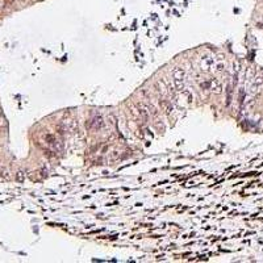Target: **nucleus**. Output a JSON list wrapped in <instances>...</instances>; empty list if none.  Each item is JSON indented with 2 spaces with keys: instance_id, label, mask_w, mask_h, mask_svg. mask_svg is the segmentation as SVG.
<instances>
[{
  "instance_id": "nucleus-1",
  "label": "nucleus",
  "mask_w": 263,
  "mask_h": 263,
  "mask_svg": "<svg viewBox=\"0 0 263 263\" xmlns=\"http://www.w3.org/2000/svg\"><path fill=\"white\" fill-rule=\"evenodd\" d=\"M186 72L183 69L180 67H175L172 70V79H174V84H175L176 90L183 91L184 90V80H186Z\"/></svg>"
},
{
  "instance_id": "nucleus-2",
  "label": "nucleus",
  "mask_w": 263,
  "mask_h": 263,
  "mask_svg": "<svg viewBox=\"0 0 263 263\" xmlns=\"http://www.w3.org/2000/svg\"><path fill=\"white\" fill-rule=\"evenodd\" d=\"M213 63H215V59L210 57H201V59H200L201 69H203L204 71H209V69L213 66Z\"/></svg>"
},
{
  "instance_id": "nucleus-3",
  "label": "nucleus",
  "mask_w": 263,
  "mask_h": 263,
  "mask_svg": "<svg viewBox=\"0 0 263 263\" xmlns=\"http://www.w3.org/2000/svg\"><path fill=\"white\" fill-rule=\"evenodd\" d=\"M209 88L213 91L215 94H221L222 91V85H221V82L217 80V79H212L209 82Z\"/></svg>"
},
{
  "instance_id": "nucleus-4",
  "label": "nucleus",
  "mask_w": 263,
  "mask_h": 263,
  "mask_svg": "<svg viewBox=\"0 0 263 263\" xmlns=\"http://www.w3.org/2000/svg\"><path fill=\"white\" fill-rule=\"evenodd\" d=\"M225 67V63L224 62H220L216 65V71H222V69Z\"/></svg>"
}]
</instances>
